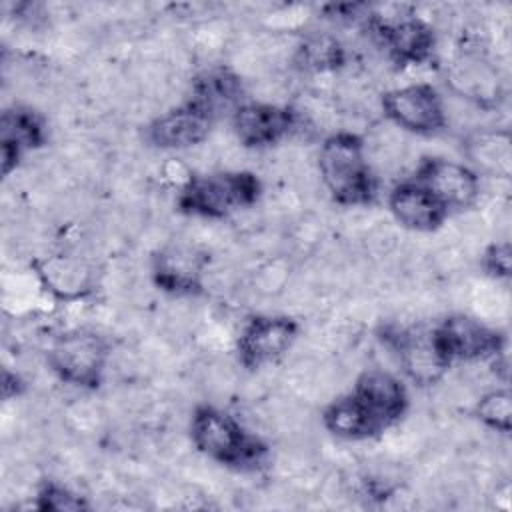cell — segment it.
Wrapping results in <instances>:
<instances>
[{
  "instance_id": "6da1fadb",
  "label": "cell",
  "mask_w": 512,
  "mask_h": 512,
  "mask_svg": "<svg viewBox=\"0 0 512 512\" xmlns=\"http://www.w3.org/2000/svg\"><path fill=\"white\" fill-rule=\"evenodd\" d=\"M318 176L330 198L342 206H368L376 198V174L364 152V140L338 130L318 150Z\"/></svg>"
},
{
  "instance_id": "7a4b0ae2",
  "label": "cell",
  "mask_w": 512,
  "mask_h": 512,
  "mask_svg": "<svg viewBox=\"0 0 512 512\" xmlns=\"http://www.w3.org/2000/svg\"><path fill=\"white\" fill-rule=\"evenodd\" d=\"M260 196V180L246 170H222L190 176L178 194L184 214L220 220L240 208H250Z\"/></svg>"
},
{
  "instance_id": "3957f363",
  "label": "cell",
  "mask_w": 512,
  "mask_h": 512,
  "mask_svg": "<svg viewBox=\"0 0 512 512\" xmlns=\"http://www.w3.org/2000/svg\"><path fill=\"white\" fill-rule=\"evenodd\" d=\"M190 438L198 452L226 466L256 464L264 454V444L236 416L210 404L192 412Z\"/></svg>"
},
{
  "instance_id": "277c9868",
  "label": "cell",
  "mask_w": 512,
  "mask_h": 512,
  "mask_svg": "<svg viewBox=\"0 0 512 512\" xmlns=\"http://www.w3.org/2000/svg\"><path fill=\"white\" fill-rule=\"evenodd\" d=\"M110 360V344L94 330L60 334L48 350L50 370L68 384L94 388L100 384Z\"/></svg>"
},
{
  "instance_id": "5b68a950",
  "label": "cell",
  "mask_w": 512,
  "mask_h": 512,
  "mask_svg": "<svg viewBox=\"0 0 512 512\" xmlns=\"http://www.w3.org/2000/svg\"><path fill=\"white\" fill-rule=\"evenodd\" d=\"M390 124L402 132L434 134L446 126V104L430 84H408L386 92L380 100Z\"/></svg>"
},
{
  "instance_id": "8992f818",
  "label": "cell",
  "mask_w": 512,
  "mask_h": 512,
  "mask_svg": "<svg viewBox=\"0 0 512 512\" xmlns=\"http://www.w3.org/2000/svg\"><path fill=\"white\" fill-rule=\"evenodd\" d=\"M300 326L290 316H254L244 324L236 340L238 362L258 370L280 360L296 342Z\"/></svg>"
},
{
  "instance_id": "52a82bcc",
  "label": "cell",
  "mask_w": 512,
  "mask_h": 512,
  "mask_svg": "<svg viewBox=\"0 0 512 512\" xmlns=\"http://www.w3.org/2000/svg\"><path fill=\"white\" fill-rule=\"evenodd\" d=\"M434 340L448 364L480 362L502 352L500 334L478 318L454 314L442 320L434 330Z\"/></svg>"
},
{
  "instance_id": "ba28073f",
  "label": "cell",
  "mask_w": 512,
  "mask_h": 512,
  "mask_svg": "<svg viewBox=\"0 0 512 512\" xmlns=\"http://www.w3.org/2000/svg\"><path fill=\"white\" fill-rule=\"evenodd\" d=\"M372 34L396 64H420L434 48V32L414 14L372 16Z\"/></svg>"
},
{
  "instance_id": "9c48e42d",
  "label": "cell",
  "mask_w": 512,
  "mask_h": 512,
  "mask_svg": "<svg viewBox=\"0 0 512 512\" xmlns=\"http://www.w3.org/2000/svg\"><path fill=\"white\" fill-rule=\"evenodd\" d=\"M416 182H420L448 212L472 208L480 196V176L448 158H428L418 166Z\"/></svg>"
},
{
  "instance_id": "30bf717a",
  "label": "cell",
  "mask_w": 512,
  "mask_h": 512,
  "mask_svg": "<svg viewBox=\"0 0 512 512\" xmlns=\"http://www.w3.org/2000/svg\"><path fill=\"white\" fill-rule=\"evenodd\" d=\"M206 256L192 242L164 244L152 262V278L158 288L172 296L200 292L206 274Z\"/></svg>"
},
{
  "instance_id": "8fae6325",
  "label": "cell",
  "mask_w": 512,
  "mask_h": 512,
  "mask_svg": "<svg viewBox=\"0 0 512 512\" xmlns=\"http://www.w3.org/2000/svg\"><path fill=\"white\" fill-rule=\"evenodd\" d=\"M232 120V136L242 148H266L278 144L294 130V112L272 102L240 104Z\"/></svg>"
},
{
  "instance_id": "7c38bea8",
  "label": "cell",
  "mask_w": 512,
  "mask_h": 512,
  "mask_svg": "<svg viewBox=\"0 0 512 512\" xmlns=\"http://www.w3.org/2000/svg\"><path fill=\"white\" fill-rule=\"evenodd\" d=\"M212 118L190 100L154 118L148 128V140L162 150H186L208 140Z\"/></svg>"
},
{
  "instance_id": "4fadbf2b",
  "label": "cell",
  "mask_w": 512,
  "mask_h": 512,
  "mask_svg": "<svg viewBox=\"0 0 512 512\" xmlns=\"http://www.w3.org/2000/svg\"><path fill=\"white\" fill-rule=\"evenodd\" d=\"M388 210L396 224L412 232H436L450 214L420 182L408 180L388 194Z\"/></svg>"
},
{
  "instance_id": "5bb4252c",
  "label": "cell",
  "mask_w": 512,
  "mask_h": 512,
  "mask_svg": "<svg viewBox=\"0 0 512 512\" xmlns=\"http://www.w3.org/2000/svg\"><path fill=\"white\" fill-rule=\"evenodd\" d=\"M366 410L382 424V428H390L400 422L406 412L408 396L402 382L384 368H370L356 378L352 392Z\"/></svg>"
},
{
  "instance_id": "9a60e30c",
  "label": "cell",
  "mask_w": 512,
  "mask_h": 512,
  "mask_svg": "<svg viewBox=\"0 0 512 512\" xmlns=\"http://www.w3.org/2000/svg\"><path fill=\"white\" fill-rule=\"evenodd\" d=\"M392 348L398 354V360L404 372L420 386L436 384L450 366L440 354L432 330H424V328L402 330L396 336Z\"/></svg>"
},
{
  "instance_id": "2e32d148",
  "label": "cell",
  "mask_w": 512,
  "mask_h": 512,
  "mask_svg": "<svg viewBox=\"0 0 512 512\" xmlns=\"http://www.w3.org/2000/svg\"><path fill=\"white\" fill-rule=\"evenodd\" d=\"M242 80L230 68H210L194 78L190 102L204 110L212 120L224 116L240 106Z\"/></svg>"
},
{
  "instance_id": "e0dca14e",
  "label": "cell",
  "mask_w": 512,
  "mask_h": 512,
  "mask_svg": "<svg viewBox=\"0 0 512 512\" xmlns=\"http://www.w3.org/2000/svg\"><path fill=\"white\" fill-rule=\"evenodd\" d=\"M42 284L60 298H78L92 286V268L74 254H52L38 264Z\"/></svg>"
},
{
  "instance_id": "ac0fdd59",
  "label": "cell",
  "mask_w": 512,
  "mask_h": 512,
  "mask_svg": "<svg viewBox=\"0 0 512 512\" xmlns=\"http://www.w3.org/2000/svg\"><path fill=\"white\" fill-rule=\"evenodd\" d=\"M322 422L326 430L344 440H366L384 432L382 424L354 394L332 400L322 412Z\"/></svg>"
},
{
  "instance_id": "d6986e66",
  "label": "cell",
  "mask_w": 512,
  "mask_h": 512,
  "mask_svg": "<svg viewBox=\"0 0 512 512\" xmlns=\"http://www.w3.org/2000/svg\"><path fill=\"white\" fill-rule=\"evenodd\" d=\"M44 140L40 118L30 108H14L2 116V160L4 174L16 168L22 150L34 148Z\"/></svg>"
},
{
  "instance_id": "ffe728a7",
  "label": "cell",
  "mask_w": 512,
  "mask_h": 512,
  "mask_svg": "<svg viewBox=\"0 0 512 512\" xmlns=\"http://www.w3.org/2000/svg\"><path fill=\"white\" fill-rule=\"evenodd\" d=\"M294 60L298 66L312 74L334 72L344 62L342 44L330 34H308L294 50Z\"/></svg>"
},
{
  "instance_id": "44dd1931",
  "label": "cell",
  "mask_w": 512,
  "mask_h": 512,
  "mask_svg": "<svg viewBox=\"0 0 512 512\" xmlns=\"http://www.w3.org/2000/svg\"><path fill=\"white\" fill-rule=\"evenodd\" d=\"M468 154L474 164L496 178L510 174V136L506 132H480L468 144Z\"/></svg>"
},
{
  "instance_id": "7402d4cb",
  "label": "cell",
  "mask_w": 512,
  "mask_h": 512,
  "mask_svg": "<svg viewBox=\"0 0 512 512\" xmlns=\"http://www.w3.org/2000/svg\"><path fill=\"white\" fill-rule=\"evenodd\" d=\"M474 412L484 426L506 434L510 430L512 398L508 390H490L478 398Z\"/></svg>"
},
{
  "instance_id": "603a6c76",
  "label": "cell",
  "mask_w": 512,
  "mask_h": 512,
  "mask_svg": "<svg viewBox=\"0 0 512 512\" xmlns=\"http://www.w3.org/2000/svg\"><path fill=\"white\" fill-rule=\"evenodd\" d=\"M84 500L76 494H72L68 488L48 482L38 492V508L48 510H78L84 508Z\"/></svg>"
},
{
  "instance_id": "cb8c5ba5",
  "label": "cell",
  "mask_w": 512,
  "mask_h": 512,
  "mask_svg": "<svg viewBox=\"0 0 512 512\" xmlns=\"http://www.w3.org/2000/svg\"><path fill=\"white\" fill-rule=\"evenodd\" d=\"M484 268L496 280L510 274V246L508 242H496L484 252Z\"/></svg>"
},
{
  "instance_id": "d4e9b609",
  "label": "cell",
  "mask_w": 512,
  "mask_h": 512,
  "mask_svg": "<svg viewBox=\"0 0 512 512\" xmlns=\"http://www.w3.org/2000/svg\"><path fill=\"white\" fill-rule=\"evenodd\" d=\"M268 272H274V262H268V264H264L260 270H258V290L260 292H268V288H270V282L266 280L268 278ZM286 282H288V274H282L278 280H272V286H274V290H284V286H286Z\"/></svg>"
}]
</instances>
